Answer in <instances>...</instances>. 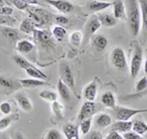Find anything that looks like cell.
<instances>
[{
    "label": "cell",
    "instance_id": "cell-1",
    "mask_svg": "<svg viewBox=\"0 0 147 139\" xmlns=\"http://www.w3.org/2000/svg\"><path fill=\"white\" fill-rule=\"evenodd\" d=\"M126 19L128 20V27L133 37L139 34L141 27V10L139 0H126Z\"/></svg>",
    "mask_w": 147,
    "mask_h": 139
},
{
    "label": "cell",
    "instance_id": "cell-2",
    "mask_svg": "<svg viewBox=\"0 0 147 139\" xmlns=\"http://www.w3.org/2000/svg\"><path fill=\"white\" fill-rule=\"evenodd\" d=\"M143 61L142 47L137 41H133V54L130 63V74L132 79L136 77L141 70Z\"/></svg>",
    "mask_w": 147,
    "mask_h": 139
},
{
    "label": "cell",
    "instance_id": "cell-3",
    "mask_svg": "<svg viewBox=\"0 0 147 139\" xmlns=\"http://www.w3.org/2000/svg\"><path fill=\"white\" fill-rule=\"evenodd\" d=\"M22 88L19 79H15L8 75H0V94L9 96L19 92Z\"/></svg>",
    "mask_w": 147,
    "mask_h": 139
},
{
    "label": "cell",
    "instance_id": "cell-4",
    "mask_svg": "<svg viewBox=\"0 0 147 139\" xmlns=\"http://www.w3.org/2000/svg\"><path fill=\"white\" fill-rule=\"evenodd\" d=\"M115 117L117 120H129L134 116L139 113H147V108H128L125 107H116L115 110Z\"/></svg>",
    "mask_w": 147,
    "mask_h": 139
},
{
    "label": "cell",
    "instance_id": "cell-5",
    "mask_svg": "<svg viewBox=\"0 0 147 139\" xmlns=\"http://www.w3.org/2000/svg\"><path fill=\"white\" fill-rule=\"evenodd\" d=\"M30 17L34 20L36 26H40L49 24L55 18L53 15L45 9L41 8L31 9L30 10Z\"/></svg>",
    "mask_w": 147,
    "mask_h": 139
},
{
    "label": "cell",
    "instance_id": "cell-6",
    "mask_svg": "<svg viewBox=\"0 0 147 139\" xmlns=\"http://www.w3.org/2000/svg\"><path fill=\"white\" fill-rule=\"evenodd\" d=\"M111 61L113 65L118 70L123 71L127 68V58L122 48L118 47L113 50L111 54Z\"/></svg>",
    "mask_w": 147,
    "mask_h": 139
},
{
    "label": "cell",
    "instance_id": "cell-7",
    "mask_svg": "<svg viewBox=\"0 0 147 139\" xmlns=\"http://www.w3.org/2000/svg\"><path fill=\"white\" fill-rule=\"evenodd\" d=\"M33 34L35 40L44 47L48 48L54 44V38L52 34L48 30L35 29Z\"/></svg>",
    "mask_w": 147,
    "mask_h": 139
},
{
    "label": "cell",
    "instance_id": "cell-8",
    "mask_svg": "<svg viewBox=\"0 0 147 139\" xmlns=\"http://www.w3.org/2000/svg\"><path fill=\"white\" fill-rule=\"evenodd\" d=\"M96 110H97V105L94 102H84L78 114V121L80 122L85 119L91 118L96 112Z\"/></svg>",
    "mask_w": 147,
    "mask_h": 139
},
{
    "label": "cell",
    "instance_id": "cell-9",
    "mask_svg": "<svg viewBox=\"0 0 147 139\" xmlns=\"http://www.w3.org/2000/svg\"><path fill=\"white\" fill-rule=\"evenodd\" d=\"M15 99L17 104L24 112L30 113L33 110V104L30 98L24 93L17 92L15 93Z\"/></svg>",
    "mask_w": 147,
    "mask_h": 139
},
{
    "label": "cell",
    "instance_id": "cell-10",
    "mask_svg": "<svg viewBox=\"0 0 147 139\" xmlns=\"http://www.w3.org/2000/svg\"><path fill=\"white\" fill-rule=\"evenodd\" d=\"M45 1L62 13H69L74 9V5L67 0H45Z\"/></svg>",
    "mask_w": 147,
    "mask_h": 139
},
{
    "label": "cell",
    "instance_id": "cell-11",
    "mask_svg": "<svg viewBox=\"0 0 147 139\" xmlns=\"http://www.w3.org/2000/svg\"><path fill=\"white\" fill-rule=\"evenodd\" d=\"M0 33L3 37L5 38V40H9V42H18L20 39V34L19 31L15 27H0Z\"/></svg>",
    "mask_w": 147,
    "mask_h": 139
},
{
    "label": "cell",
    "instance_id": "cell-12",
    "mask_svg": "<svg viewBox=\"0 0 147 139\" xmlns=\"http://www.w3.org/2000/svg\"><path fill=\"white\" fill-rule=\"evenodd\" d=\"M62 132L66 139H80L78 126L72 123H67L62 127Z\"/></svg>",
    "mask_w": 147,
    "mask_h": 139
},
{
    "label": "cell",
    "instance_id": "cell-13",
    "mask_svg": "<svg viewBox=\"0 0 147 139\" xmlns=\"http://www.w3.org/2000/svg\"><path fill=\"white\" fill-rule=\"evenodd\" d=\"M61 75L62 79L67 86L70 89L74 88L75 83H74V77L72 75V72L71 68L69 64H64L61 68Z\"/></svg>",
    "mask_w": 147,
    "mask_h": 139
},
{
    "label": "cell",
    "instance_id": "cell-14",
    "mask_svg": "<svg viewBox=\"0 0 147 139\" xmlns=\"http://www.w3.org/2000/svg\"><path fill=\"white\" fill-rule=\"evenodd\" d=\"M57 89L61 99L65 103H69L72 99V93L70 91V88L60 79L58 81Z\"/></svg>",
    "mask_w": 147,
    "mask_h": 139
},
{
    "label": "cell",
    "instance_id": "cell-15",
    "mask_svg": "<svg viewBox=\"0 0 147 139\" xmlns=\"http://www.w3.org/2000/svg\"><path fill=\"white\" fill-rule=\"evenodd\" d=\"M20 119L19 113H10L9 115H4L0 118V132L4 131L10 127L14 122Z\"/></svg>",
    "mask_w": 147,
    "mask_h": 139
},
{
    "label": "cell",
    "instance_id": "cell-16",
    "mask_svg": "<svg viewBox=\"0 0 147 139\" xmlns=\"http://www.w3.org/2000/svg\"><path fill=\"white\" fill-rule=\"evenodd\" d=\"M112 5L113 15L117 19H126V9L123 0H115Z\"/></svg>",
    "mask_w": 147,
    "mask_h": 139
},
{
    "label": "cell",
    "instance_id": "cell-17",
    "mask_svg": "<svg viewBox=\"0 0 147 139\" xmlns=\"http://www.w3.org/2000/svg\"><path fill=\"white\" fill-rule=\"evenodd\" d=\"M20 83L21 84L22 87L24 88H37L40 86H49L48 83L42 79H20Z\"/></svg>",
    "mask_w": 147,
    "mask_h": 139
},
{
    "label": "cell",
    "instance_id": "cell-18",
    "mask_svg": "<svg viewBox=\"0 0 147 139\" xmlns=\"http://www.w3.org/2000/svg\"><path fill=\"white\" fill-rule=\"evenodd\" d=\"M131 129H132V122L131 120H118L112 125V131H116L121 134L130 131Z\"/></svg>",
    "mask_w": 147,
    "mask_h": 139
},
{
    "label": "cell",
    "instance_id": "cell-19",
    "mask_svg": "<svg viewBox=\"0 0 147 139\" xmlns=\"http://www.w3.org/2000/svg\"><path fill=\"white\" fill-rule=\"evenodd\" d=\"M101 27V24L100 22L98 16L96 15H93L90 17L88 21L86 24V32L87 34L92 35L96 33Z\"/></svg>",
    "mask_w": 147,
    "mask_h": 139
},
{
    "label": "cell",
    "instance_id": "cell-20",
    "mask_svg": "<svg viewBox=\"0 0 147 139\" xmlns=\"http://www.w3.org/2000/svg\"><path fill=\"white\" fill-rule=\"evenodd\" d=\"M100 102L103 106L111 110H115L117 107L115 95L111 91H106L102 94L100 96Z\"/></svg>",
    "mask_w": 147,
    "mask_h": 139
},
{
    "label": "cell",
    "instance_id": "cell-21",
    "mask_svg": "<svg viewBox=\"0 0 147 139\" xmlns=\"http://www.w3.org/2000/svg\"><path fill=\"white\" fill-rule=\"evenodd\" d=\"M112 123V118L107 113H100L95 117L94 124L100 129H105Z\"/></svg>",
    "mask_w": 147,
    "mask_h": 139
},
{
    "label": "cell",
    "instance_id": "cell-22",
    "mask_svg": "<svg viewBox=\"0 0 147 139\" xmlns=\"http://www.w3.org/2000/svg\"><path fill=\"white\" fill-rule=\"evenodd\" d=\"M96 93H97V86L95 81L91 82L86 86L83 92L84 98L86 101L94 102L96 97Z\"/></svg>",
    "mask_w": 147,
    "mask_h": 139
},
{
    "label": "cell",
    "instance_id": "cell-23",
    "mask_svg": "<svg viewBox=\"0 0 147 139\" xmlns=\"http://www.w3.org/2000/svg\"><path fill=\"white\" fill-rule=\"evenodd\" d=\"M111 5H112V3L102 2V1H97V0H91L89 3L88 8L93 13H98V12L109 8Z\"/></svg>",
    "mask_w": 147,
    "mask_h": 139
},
{
    "label": "cell",
    "instance_id": "cell-24",
    "mask_svg": "<svg viewBox=\"0 0 147 139\" xmlns=\"http://www.w3.org/2000/svg\"><path fill=\"white\" fill-rule=\"evenodd\" d=\"M36 29V24L31 18H26L20 23L19 26V30L22 33L30 34H33Z\"/></svg>",
    "mask_w": 147,
    "mask_h": 139
},
{
    "label": "cell",
    "instance_id": "cell-25",
    "mask_svg": "<svg viewBox=\"0 0 147 139\" xmlns=\"http://www.w3.org/2000/svg\"><path fill=\"white\" fill-rule=\"evenodd\" d=\"M98 16L101 26L106 27H112L118 24V19L114 15L108 13L100 14Z\"/></svg>",
    "mask_w": 147,
    "mask_h": 139
},
{
    "label": "cell",
    "instance_id": "cell-26",
    "mask_svg": "<svg viewBox=\"0 0 147 139\" xmlns=\"http://www.w3.org/2000/svg\"><path fill=\"white\" fill-rule=\"evenodd\" d=\"M16 51H18L21 54H26L30 53L34 48V44H32L30 41L27 40H20L16 43Z\"/></svg>",
    "mask_w": 147,
    "mask_h": 139
},
{
    "label": "cell",
    "instance_id": "cell-27",
    "mask_svg": "<svg viewBox=\"0 0 147 139\" xmlns=\"http://www.w3.org/2000/svg\"><path fill=\"white\" fill-rule=\"evenodd\" d=\"M93 44L94 47L99 50V51H104L105 48H107V44H108V40L107 38L103 36V35H96L93 38Z\"/></svg>",
    "mask_w": 147,
    "mask_h": 139
},
{
    "label": "cell",
    "instance_id": "cell-28",
    "mask_svg": "<svg viewBox=\"0 0 147 139\" xmlns=\"http://www.w3.org/2000/svg\"><path fill=\"white\" fill-rule=\"evenodd\" d=\"M18 24L16 18L8 15H0V27H15Z\"/></svg>",
    "mask_w": 147,
    "mask_h": 139
},
{
    "label": "cell",
    "instance_id": "cell-29",
    "mask_svg": "<svg viewBox=\"0 0 147 139\" xmlns=\"http://www.w3.org/2000/svg\"><path fill=\"white\" fill-rule=\"evenodd\" d=\"M25 72L27 73V75L30 76L31 78H34V79H42V80H45L46 79L48 76L46 74H45L42 71H40V69H38V68L35 67H30L28 68L27 69L25 70Z\"/></svg>",
    "mask_w": 147,
    "mask_h": 139
},
{
    "label": "cell",
    "instance_id": "cell-30",
    "mask_svg": "<svg viewBox=\"0 0 147 139\" xmlns=\"http://www.w3.org/2000/svg\"><path fill=\"white\" fill-rule=\"evenodd\" d=\"M132 130L137 134L143 135L147 133V124L143 120H136L132 122Z\"/></svg>",
    "mask_w": 147,
    "mask_h": 139
},
{
    "label": "cell",
    "instance_id": "cell-31",
    "mask_svg": "<svg viewBox=\"0 0 147 139\" xmlns=\"http://www.w3.org/2000/svg\"><path fill=\"white\" fill-rule=\"evenodd\" d=\"M66 33V29H65L64 27L59 26V25L55 26V27L52 29V31H51V34H52L53 38L56 40H58V41H61V40H62V39L65 37Z\"/></svg>",
    "mask_w": 147,
    "mask_h": 139
},
{
    "label": "cell",
    "instance_id": "cell-32",
    "mask_svg": "<svg viewBox=\"0 0 147 139\" xmlns=\"http://www.w3.org/2000/svg\"><path fill=\"white\" fill-rule=\"evenodd\" d=\"M51 109H52V112L58 120H62L64 118V114H63L64 106L62 103H60L58 101L53 102L51 104Z\"/></svg>",
    "mask_w": 147,
    "mask_h": 139
},
{
    "label": "cell",
    "instance_id": "cell-33",
    "mask_svg": "<svg viewBox=\"0 0 147 139\" xmlns=\"http://www.w3.org/2000/svg\"><path fill=\"white\" fill-rule=\"evenodd\" d=\"M142 26L147 33V0H139Z\"/></svg>",
    "mask_w": 147,
    "mask_h": 139
},
{
    "label": "cell",
    "instance_id": "cell-34",
    "mask_svg": "<svg viewBox=\"0 0 147 139\" xmlns=\"http://www.w3.org/2000/svg\"><path fill=\"white\" fill-rule=\"evenodd\" d=\"M39 96H40V98H41L44 100L51 102V103L57 101V99H58V95H57L56 93L50 91V90H47V89H44L42 91H40L39 93Z\"/></svg>",
    "mask_w": 147,
    "mask_h": 139
},
{
    "label": "cell",
    "instance_id": "cell-35",
    "mask_svg": "<svg viewBox=\"0 0 147 139\" xmlns=\"http://www.w3.org/2000/svg\"><path fill=\"white\" fill-rule=\"evenodd\" d=\"M13 60L14 62H16L17 65H19L20 67L23 68V69L26 70L28 68L34 67V65L31 64L29 61H27V59H25L24 58L19 55H14L13 56Z\"/></svg>",
    "mask_w": 147,
    "mask_h": 139
},
{
    "label": "cell",
    "instance_id": "cell-36",
    "mask_svg": "<svg viewBox=\"0 0 147 139\" xmlns=\"http://www.w3.org/2000/svg\"><path fill=\"white\" fill-rule=\"evenodd\" d=\"M91 125H92V120L91 118H87L80 122V129L82 134L86 135L90 132Z\"/></svg>",
    "mask_w": 147,
    "mask_h": 139
},
{
    "label": "cell",
    "instance_id": "cell-37",
    "mask_svg": "<svg viewBox=\"0 0 147 139\" xmlns=\"http://www.w3.org/2000/svg\"><path fill=\"white\" fill-rule=\"evenodd\" d=\"M82 39H83V35L80 31H75L70 36V42L72 44L76 47L80 46Z\"/></svg>",
    "mask_w": 147,
    "mask_h": 139
},
{
    "label": "cell",
    "instance_id": "cell-38",
    "mask_svg": "<svg viewBox=\"0 0 147 139\" xmlns=\"http://www.w3.org/2000/svg\"><path fill=\"white\" fill-rule=\"evenodd\" d=\"M44 139H62V134L57 129H49L47 131Z\"/></svg>",
    "mask_w": 147,
    "mask_h": 139
},
{
    "label": "cell",
    "instance_id": "cell-39",
    "mask_svg": "<svg viewBox=\"0 0 147 139\" xmlns=\"http://www.w3.org/2000/svg\"><path fill=\"white\" fill-rule=\"evenodd\" d=\"M147 88V77L146 76H143L136 83V93H139V92L144 91L145 89Z\"/></svg>",
    "mask_w": 147,
    "mask_h": 139
},
{
    "label": "cell",
    "instance_id": "cell-40",
    "mask_svg": "<svg viewBox=\"0 0 147 139\" xmlns=\"http://www.w3.org/2000/svg\"><path fill=\"white\" fill-rule=\"evenodd\" d=\"M146 96H147V88L145 89L144 91L139 92V93H136L129 94V95H126V96L122 97V99H126V100H128V99H136Z\"/></svg>",
    "mask_w": 147,
    "mask_h": 139
},
{
    "label": "cell",
    "instance_id": "cell-41",
    "mask_svg": "<svg viewBox=\"0 0 147 139\" xmlns=\"http://www.w3.org/2000/svg\"><path fill=\"white\" fill-rule=\"evenodd\" d=\"M12 111L11 104L9 102H3L0 103V112L3 113V115H9L10 114Z\"/></svg>",
    "mask_w": 147,
    "mask_h": 139
},
{
    "label": "cell",
    "instance_id": "cell-42",
    "mask_svg": "<svg viewBox=\"0 0 147 139\" xmlns=\"http://www.w3.org/2000/svg\"><path fill=\"white\" fill-rule=\"evenodd\" d=\"M11 2L20 10H24L28 6L27 0H11Z\"/></svg>",
    "mask_w": 147,
    "mask_h": 139
},
{
    "label": "cell",
    "instance_id": "cell-43",
    "mask_svg": "<svg viewBox=\"0 0 147 139\" xmlns=\"http://www.w3.org/2000/svg\"><path fill=\"white\" fill-rule=\"evenodd\" d=\"M55 21L58 25L59 26H66L67 24H69V19L67 18L66 16H62V15H58V16H55Z\"/></svg>",
    "mask_w": 147,
    "mask_h": 139
},
{
    "label": "cell",
    "instance_id": "cell-44",
    "mask_svg": "<svg viewBox=\"0 0 147 139\" xmlns=\"http://www.w3.org/2000/svg\"><path fill=\"white\" fill-rule=\"evenodd\" d=\"M121 136L124 139H144L143 138H142V135L137 134L136 132L135 131H128L126 133H124V134H121Z\"/></svg>",
    "mask_w": 147,
    "mask_h": 139
},
{
    "label": "cell",
    "instance_id": "cell-45",
    "mask_svg": "<svg viewBox=\"0 0 147 139\" xmlns=\"http://www.w3.org/2000/svg\"><path fill=\"white\" fill-rule=\"evenodd\" d=\"M88 139H104V135L102 134L101 131H92L88 134Z\"/></svg>",
    "mask_w": 147,
    "mask_h": 139
},
{
    "label": "cell",
    "instance_id": "cell-46",
    "mask_svg": "<svg viewBox=\"0 0 147 139\" xmlns=\"http://www.w3.org/2000/svg\"><path fill=\"white\" fill-rule=\"evenodd\" d=\"M105 139H124L121 135H120L119 133L116 132V131H111L109 134H107V137Z\"/></svg>",
    "mask_w": 147,
    "mask_h": 139
},
{
    "label": "cell",
    "instance_id": "cell-47",
    "mask_svg": "<svg viewBox=\"0 0 147 139\" xmlns=\"http://www.w3.org/2000/svg\"><path fill=\"white\" fill-rule=\"evenodd\" d=\"M13 13V9L9 6H3L2 9V15H8V16H12Z\"/></svg>",
    "mask_w": 147,
    "mask_h": 139
},
{
    "label": "cell",
    "instance_id": "cell-48",
    "mask_svg": "<svg viewBox=\"0 0 147 139\" xmlns=\"http://www.w3.org/2000/svg\"><path fill=\"white\" fill-rule=\"evenodd\" d=\"M13 139H26V138H25V137H24V135L22 134L21 132H19V131H18V132H16V133H15Z\"/></svg>",
    "mask_w": 147,
    "mask_h": 139
},
{
    "label": "cell",
    "instance_id": "cell-49",
    "mask_svg": "<svg viewBox=\"0 0 147 139\" xmlns=\"http://www.w3.org/2000/svg\"><path fill=\"white\" fill-rule=\"evenodd\" d=\"M29 4H38V0H27Z\"/></svg>",
    "mask_w": 147,
    "mask_h": 139
},
{
    "label": "cell",
    "instance_id": "cell-50",
    "mask_svg": "<svg viewBox=\"0 0 147 139\" xmlns=\"http://www.w3.org/2000/svg\"><path fill=\"white\" fill-rule=\"evenodd\" d=\"M144 72L146 74H147V58L146 59V61H145L144 63Z\"/></svg>",
    "mask_w": 147,
    "mask_h": 139
},
{
    "label": "cell",
    "instance_id": "cell-51",
    "mask_svg": "<svg viewBox=\"0 0 147 139\" xmlns=\"http://www.w3.org/2000/svg\"><path fill=\"white\" fill-rule=\"evenodd\" d=\"M1 139H10V138H9L8 136H5V135H4V136L2 137V138Z\"/></svg>",
    "mask_w": 147,
    "mask_h": 139
},
{
    "label": "cell",
    "instance_id": "cell-52",
    "mask_svg": "<svg viewBox=\"0 0 147 139\" xmlns=\"http://www.w3.org/2000/svg\"><path fill=\"white\" fill-rule=\"evenodd\" d=\"M2 9H3V7L0 6V15H2Z\"/></svg>",
    "mask_w": 147,
    "mask_h": 139
},
{
    "label": "cell",
    "instance_id": "cell-53",
    "mask_svg": "<svg viewBox=\"0 0 147 139\" xmlns=\"http://www.w3.org/2000/svg\"><path fill=\"white\" fill-rule=\"evenodd\" d=\"M146 138H147V133H146Z\"/></svg>",
    "mask_w": 147,
    "mask_h": 139
}]
</instances>
